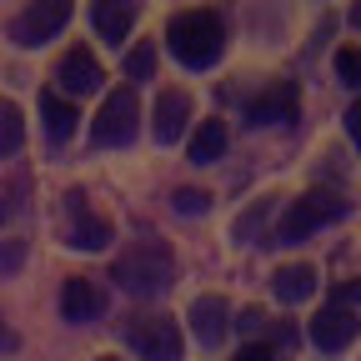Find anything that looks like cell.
<instances>
[{
    "mask_svg": "<svg viewBox=\"0 0 361 361\" xmlns=\"http://www.w3.org/2000/svg\"><path fill=\"white\" fill-rule=\"evenodd\" d=\"M111 281H116L126 296H135V301L166 296V291L176 286V256H171V246H161V241H130V246L116 256V266H111Z\"/></svg>",
    "mask_w": 361,
    "mask_h": 361,
    "instance_id": "obj_1",
    "label": "cell"
},
{
    "mask_svg": "<svg viewBox=\"0 0 361 361\" xmlns=\"http://www.w3.org/2000/svg\"><path fill=\"white\" fill-rule=\"evenodd\" d=\"M166 45L186 71H206L226 51V20L216 11H180L166 25Z\"/></svg>",
    "mask_w": 361,
    "mask_h": 361,
    "instance_id": "obj_2",
    "label": "cell"
},
{
    "mask_svg": "<svg viewBox=\"0 0 361 361\" xmlns=\"http://www.w3.org/2000/svg\"><path fill=\"white\" fill-rule=\"evenodd\" d=\"M346 216V201L341 196H331V191H306V196H296L281 216H276V231L266 236V246H296V241H306L316 226H326V221H341Z\"/></svg>",
    "mask_w": 361,
    "mask_h": 361,
    "instance_id": "obj_3",
    "label": "cell"
},
{
    "mask_svg": "<svg viewBox=\"0 0 361 361\" xmlns=\"http://www.w3.org/2000/svg\"><path fill=\"white\" fill-rule=\"evenodd\" d=\"M61 236L75 251H106L111 246V221L90 206L85 191H66V201H61Z\"/></svg>",
    "mask_w": 361,
    "mask_h": 361,
    "instance_id": "obj_4",
    "label": "cell"
},
{
    "mask_svg": "<svg viewBox=\"0 0 361 361\" xmlns=\"http://www.w3.org/2000/svg\"><path fill=\"white\" fill-rule=\"evenodd\" d=\"M126 341L135 346L141 361H180V331H176V322H166V316H130Z\"/></svg>",
    "mask_w": 361,
    "mask_h": 361,
    "instance_id": "obj_5",
    "label": "cell"
},
{
    "mask_svg": "<svg viewBox=\"0 0 361 361\" xmlns=\"http://www.w3.org/2000/svg\"><path fill=\"white\" fill-rule=\"evenodd\" d=\"M135 121H141V106H135V90H111L96 126H90V141L96 146H126L135 135Z\"/></svg>",
    "mask_w": 361,
    "mask_h": 361,
    "instance_id": "obj_6",
    "label": "cell"
},
{
    "mask_svg": "<svg viewBox=\"0 0 361 361\" xmlns=\"http://www.w3.org/2000/svg\"><path fill=\"white\" fill-rule=\"evenodd\" d=\"M66 20H71V6H66V0H35V6H25V11L11 20V40H16V45H45Z\"/></svg>",
    "mask_w": 361,
    "mask_h": 361,
    "instance_id": "obj_7",
    "label": "cell"
},
{
    "mask_svg": "<svg viewBox=\"0 0 361 361\" xmlns=\"http://www.w3.org/2000/svg\"><path fill=\"white\" fill-rule=\"evenodd\" d=\"M356 331H361V316H356V311L326 306V311L311 322V346H316V351H346V346L356 341Z\"/></svg>",
    "mask_w": 361,
    "mask_h": 361,
    "instance_id": "obj_8",
    "label": "cell"
},
{
    "mask_svg": "<svg viewBox=\"0 0 361 361\" xmlns=\"http://www.w3.org/2000/svg\"><path fill=\"white\" fill-rule=\"evenodd\" d=\"M101 66H96V56H90V51H80V45H75V51H66L61 56V66H56V85L66 90V96H90V90H101Z\"/></svg>",
    "mask_w": 361,
    "mask_h": 361,
    "instance_id": "obj_9",
    "label": "cell"
},
{
    "mask_svg": "<svg viewBox=\"0 0 361 361\" xmlns=\"http://www.w3.org/2000/svg\"><path fill=\"white\" fill-rule=\"evenodd\" d=\"M191 331H196L201 346H221L226 331H231V306L221 296H196L191 301Z\"/></svg>",
    "mask_w": 361,
    "mask_h": 361,
    "instance_id": "obj_10",
    "label": "cell"
},
{
    "mask_svg": "<svg viewBox=\"0 0 361 361\" xmlns=\"http://www.w3.org/2000/svg\"><path fill=\"white\" fill-rule=\"evenodd\" d=\"M186 121H191V96L186 90H161V101H156V141L171 146L186 135Z\"/></svg>",
    "mask_w": 361,
    "mask_h": 361,
    "instance_id": "obj_11",
    "label": "cell"
},
{
    "mask_svg": "<svg viewBox=\"0 0 361 361\" xmlns=\"http://www.w3.org/2000/svg\"><path fill=\"white\" fill-rule=\"evenodd\" d=\"M61 311H66V322H96V316L106 311V296H101L96 281L75 276V281L61 286Z\"/></svg>",
    "mask_w": 361,
    "mask_h": 361,
    "instance_id": "obj_12",
    "label": "cell"
},
{
    "mask_svg": "<svg viewBox=\"0 0 361 361\" xmlns=\"http://www.w3.org/2000/svg\"><path fill=\"white\" fill-rule=\"evenodd\" d=\"M246 121H251V126H286V121H296V85L266 90L261 101L246 106Z\"/></svg>",
    "mask_w": 361,
    "mask_h": 361,
    "instance_id": "obj_13",
    "label": "cell"
},
{
    "mask_svg": "<svg viewBox=\"0 0 361 361\" xmlns=\"http://www.w3.org/2000/svg\"><path fill=\"white\" fill-rule=\"evenodd\" d=\"M271 291H276V301L296 306V301L316 296V271L311 266H281L276 276H271Z\"/></svg>",
    "mask_w": 361,
    "mask_h": 361,
    "instance_id": "obj_14",
    "label": "cell"
},
{
    "mask_svg": "<svg viewBox=\"0 0 361 361\" xmlns=\"http://www.w3.org/2000/svg\"><path fill=\"white\" fill-rule=\"evenodd\" d=\"M40 116H45V135H51V141H71V130H75V106L71 101H61L56 90H45L40 96Z\"/></svg>",
    "mask_w": 361,
    "mask_h": 361,
    "instance_id": "obj_15",
    "label": "cell"
},
{
    "mask_svg": "<svg viewBox=\"0 0 361 361\" xmlns=\"http://www.w3.org/2000/svg\"><path fill=\"white\" fill-rule=\"evenodd\" d=\"M90 16H96V30H101L111 45H121L126 30L135 25V6H121V0H101V6L90 11Z\"/></svg>",
    "mask_w": 361,
    "mask_h": 361,
    "instance_id": "obj_16",
    "label": "cell"
},
{
    "mask_svg": "<svg viewBox=\"0 0 361 361\" xmlns=\"http://www.w3.org/2000/svg\"><path fill=\"white\" fill-rule=\"evenodd\" d=\"M221 151H226V121H201V130L191 135V161L206 166V161H216Z\"/></svg>",
    "mask_w": 361,
    "mask_h": 361,
    "instance_id": "obj_17",
    "label": "cell"
},
{
    "mask_svg": "<svg viewBox=\"0 0 361 361\" xmlns=\"http://www.w3.org/2000/svg\"><path fill=\"white\" fill-rule=\"evenodd\" d=\"M20 141H25V121H20V111H16L11 101H0V156H16Z\"/></svg>",
    "mask_w": 361,
    "mask_h": 361,
    "instance_id": "obj_18",
    "label": "cell"
},
{
    "mask_svg": "<svg viewBox=\"0 0 361 361\" xmlns=\"http://www.w3.org/2000/svg\"><path fill=\"white\" fill-rule=\"evenodd\" d=\"M206 206H211V196H206V191H191V186H180V191L171 196V211H176V216H201Z\"/></svg>",
    "mask_w": 361,
    "mask_h": 361,
    "instance_id": "obj_19",
    "label": "cell"
},
{
    "mask_svg": "<svg viewBox=\"0 0 361 361\" xmlns=\"http://www.w3.org/2000/svg\"><path fill=\"white\" fill-rule=\"evenodd\" d=\"M151 71H156V51L151 45H135V51L126 56V75L130 80H151Z\"/></svg>",
    "mask_w": 361,
    "mask_h": 361,
    "instance_id": "obj_20",
    "label": "cell"
},
{
    "mask_svg": "<svg viewBox=\"0 0 361 361\" xmlns=\"http://www.w3.org/2000/svg\"><path fill=\"white\" fill-rule=\"evenodd\" d=\"M336 75H341L351 90H361V51H341V56H336Z\"/></svg>",
    "mask_w": 361,
    "mask_h": 361,
    "instance_id": "obj_21",
    "label": "cell"
},
{
    "mask_svg": "<svg viewBox=\"0 0 361 361\" xmlns=\"http://www.w3.org/2000/svg\"><path fill=\"white\" fill-rule=\"evenodd\" d=\"M25 261V241H6L0 246V276H6V271H16Z\"/></svg>",
    "mask_w": 361,
    "mask_h": 361,
    "instance_id": "obj_22",
    "label": "cell"
},
{
    "mask_svg": "<svg viewBox=\"0 0 361 361\" xmlns=\"http://www.w3.org/2000/svg\"><path fill=\"white\" fill-rule=\"evenodd\" d=\"M356 301H361V281H346V286H336V301H331V306H346V311H351Z\"/></svg>",
    "mask_w": 361,
    "mask_h": 361,
    "instance_id": "obj_23",
    "label": "cell"
},
{
    "mask_svg": "<svg viewBox=\"0 0 361 361\" xmlns=\"http://www.w3.org/2000/svg\"><path fill=\"white\" fill-rule=\"evenodd\" d=\"M346 135H351V141H356V151H361V101L346 111Z\"/></svg>",
    "mask_w": 361,
    "mask_h": 361,
    "instance_id": "obj_24",
    "label": "cell"
},
{
    "mask_svg": "<svg viewBox=\"0 0 361 361\" xmlns=\"http://www.w3.org/2000/svg\"><path fill=\"white\" fill-rule=\"evenodd\" d=\"M236 361H276V351H271V346H241Z\"/></svg>",
    "mask_w": 361,
    "mask_h": 361,
    "instance_id": "obj_25",
    "label": "cell"
},
{
    "mask_svg": "<svg viewBox=\"0 0 361 361\" xmlns=\"http://www.w3.org/2000/svg\"><path fill=\"white\" fill-rule=\"evenodd\" d=\"M11 346H16V336L6 331V322H0V351H11Z\"/></svg>",
    "mask_w": 361,
    "mask_h": 361,
    "instance_id": "obj_26",
    "label": "cell"
},
{
    "mask_svg": "<svg viewBox=\"0 0 361 361\" xmlns=\"http://www.w3.org/2000/svg\"><path fill=\"white\" fill-rule=\"evenodd\" d=\"M351 20H356V25H361V6H356V11H351Z\"/></svg>",
    "mask_w": 361,
    "mask_h": 361,
    "instance_id": "obj_27",
    "label": "cell"
},
{
    "mask_svg": "<svg viewBox=\"0 0 361 361\" xmlns=\"http://www.w3.org/2000/svg\"><path fill=\"white\" fill-rule=\"evenodd\" d=\"M0 216H6V201H0Z\"/></svg>",
    "mask_w": 361,
    "mask_h": 361,
    "instance_id": "obj_28",
    "label": "cell"
},
{
    "mask_svg": "<svg viewBox=\"0 0 361 361\" xmlns=\"http://www.w3.org/2000/svg\"><path fill=\"white\" fill-rule=\"evenodd\" d=\"M106 361H111V356H106Z\"/></svg>",
    "mask_w": 361,
    "mask_h": 361,
    "instance_id": "obj_29",
    "label": "cell"
}]
</instances>
